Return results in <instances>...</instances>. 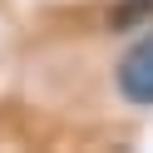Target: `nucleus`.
Returning <instances> with one entry per match:
<instances>
[{"mask_svg":"<svg viewBox=\"0 0 153 153\" xmlns=\"http://www.w3.org/2000/svg\"><path fill=\"white\" fill-rule=\"evenodd\" d=\"M119 94L138 109H153V30L119 59Z\"/></svg>","mask_w":153,"mask_h":153,"instance_id":"obj_1","label":"nucleus"}]
</instances>
